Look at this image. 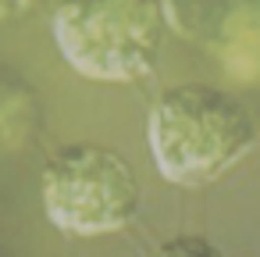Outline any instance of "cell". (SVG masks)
<instances>
[{
  "label": "cell",
  "instance_id": "cell-1",
  "mask_svg": "<svg viewBox=\"0 0 260 257\" xmlns=\"http://www.w3.org/2000/svg\"><path fill=\"white\" fill-rule=\"evenodd\" d=\"M150 154L157 172L185 189L210 186L256 139L253 115L224 90L185 82L168 90L150 111Z\"/></svg>",
  "mask_w": 260,
  "mask_h": 257
},
{
  "label": "cell",
  "instance_id": "cell-2",
  "mask_svg": "<svg viewBox=\"0 0 260 257\" xmlns=\"http://www.w3.org/2000/svg\"><path fill=\"white\" fill-rule=\"evenodd\" d=\"M54 40L79 75L100 82H132L157 65L164 43V11L150 0L61 4L54 11Z\"/></svg>",
  "mask_w": 260,
  "mask_h": 257
},
{
  "label": "cell",
  "instance_id": "cell-3",
  "mask_svg": "<svg viewBox=\"0 0 260 257\" xmlns=\"http://www.w3.org/2000/svg\"><path fill=\"white\" fill-rule=\"evenodd\" d=\"M43 211L68 236H104L125 229L139 211V179L132 164L107 147L75 143L43 168Z\"/></svg>",
  "mask_w": 260,
  "mask_h": 257
},
{
  "label": "cell",
  "instance_id": "cell-4",
  "mask_svg": "<svg viewBox=\"0 0 260 257\" xmlns=\"http://www.w3.org/2000/svg\"><path fill=\"white\" fill-rule=\"evenodd\" d=\"M153 257H224V253L200 236H178V239H168Z\"/></svg>",
  "mask_w": 260,
  "mask_h": 257
}]
</instances>
